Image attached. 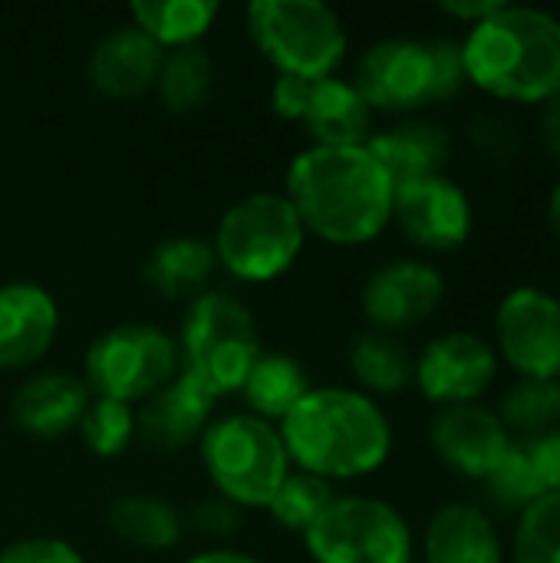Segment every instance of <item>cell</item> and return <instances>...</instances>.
I'll return each instance as SVG.
<instances>
[{
	"mask_svg": "<svg viewBox=\"0 0 560 563\" xmlns=\"http://www.w3.org/2000/svg\"><path fill=\"white\" fill-rule=\"evenodd\" d=\"M498 356L492 340L472 330H449L432 336L413 360V386L436 409L482 402L498 379Z\"/></svg>",
	"mask_w": 560,
	"mask_h": 563,
	"instance_id": "cell-12",
	"label": "cell"
},
{
	"mask_svg": "<svg viewBox=\"0 0 560 563\" xmlns=\"http://www.w3.org/2000/svg\"><path fill=\"white\" fill-rule=\"evenodd\" d=\"M393 221L403 238L419 251L449 254L472 238L475 211L465 188L449 175H432L419 181L396 185Z\"/></svg>",
	"mask_w": 560,
	"mask_h": 563,
	"instance_id": "cell-14",
	"label": "cell"
},
{
	"mask_svg": "<svg viewBox=\"0 0 560 563\" xmlns=\"http://www.w3.org/2000/svg\"><path fill=\"white\" fill-rule=\"evenodd\" d=\"M472 142L475 148H482L488 158H505L512 148H515V135H512V125L495 119V115H482L472 122Z\"/></svg>",
	"mask_w": 560,
	"mask_h": 563,
	"instance_id": "cell-38",
	"label": "cell"
},
{
	"mask_svg": "<svg viewBox=\"0 0 560 563\" xmlns=\"http://www.w3.org/2000/svg\"><path fill=\"white\" fill-rule=\"evenodd\" d=\"M79 435L99 459L122 455L135 439V406L116 402V399H89V409L79 422Z\"/></svg>",
	"mask_w": 560,
	"mask_h": 563,
	"instance_id": "cell-32",
	"label": "cell"
},
{
	"mask_svg": "<svg viewBox=\"0 0 560 563\" xmlns=\"http://www.w3.org/2000/svg\"><path fill=\"white\" fill-rule=\"evenodd\" d=\"M92 393L86 389L83 376L63 369H43L20 383L10 399V416L20 432L36 439H56L79 429Z\"/></svg>",
	"mask_w": 560,
	"mask_h": 563,
	"instance_id": "cell-19",
	"label": "cell"
},
{
	"mask_svg": "<svg viewBox=\"0 0 560 563\" xmlns=\"http://www.w3.org/2000/svg\"><path fill=\"white\" fill-rule=\"evenodd\" d=\"M248 33L277 76L300 79L337 76L350 46L340 13L320 0H254Z\"/></svg>",
	"mask_w": 560,
	"mask_h": 563,
	"instance_id": "cell-8",
	"label": "cell"
},
{
	"mask_svg": "<svg viewBox=\"0 0 560 563\" xmlns=\"http://www.w3.org/2000/svg\"><path fill=\"white\" fill-rule=\"evenodd\" d=\"M413 353L399 343V336L366 330L350 343L347 363L353 369L356 389L380 399V396H399L413 386Z\"/></svg>",
	"mask_w": 560,
	"mask_h": 563,
	"instance_id": "cell-26",
	"label": "cell"
},
{
	"mask_svg": "<svg viewBox=\"0 0 560 563\" xmlns=\"http://www.w3.org/2000/svg\"><path fill=\"white\" fill-rule=\"evenodd\" d=\"M175 343L182 373L215 396L238 393L264 353L251 307L231 290L211 287L188 300Z\"/></svg>",
	"mask_w": 560,
	"mask_h": 563,
	"instance_id": "cell-5",
	"label": "cell"
},
{
	"mask_svg": "<svg viewBox=\"0 0 560 563\" xmlns=\"http://www.w3.org/2000/svg\"><path fill=\"white\" fill-rule=\"evenodd\" d=\"M165 49L139 26L119 23L89 53V79L109 99H135L155 89Z\"/></svg>",
	"mask_w": 560,
	"mask_h": 563,
	"instance_id": "cell-18",
	"label": "cell"
},
{
	"mask_svg": "<svg viewBox=\"0 0 560 563\" xmlns=\"http://www.w3.org/2000/svg\"><path fill=\"white\" fill-rule=\"evenodd\" d=\"M492 346L518 379H560V297L535 284L508 290L495 307Z\"/></svg>",
	"mask_w": 560,
	"mask_h": 563,
	"instance_id": "cell-11",
	"label": "cell"
},
{
	"mask_svg": "<svg viewBox=\"0 0 560 563\" xmlns=\"http://www.w3.org/2000/svg\"><path fill=\"white\" fill-rule=\"evenodd\" d=\"M337 498L333 485L323 478H314L307 472L290 468V475L281 482V488L274 492V498L267 501V515L274 518L277 528L294 531V534H307L310 525L330 508V501Z\"/></svg>",
	"mask_w": 560,
	"mask_h": 563,
	"instance_id": "cell-30",
	"label": "cell"
},
{
	"mask_svg": "<svg viewBox=\"0 0 560 563\" xmlns=\"http://www.w3.org/2000/svg\"><path fill=\"white\" fill-rule=\"evenodd\" d=\"M238 393L244 396V412L277 426L310 393V376L287 353H261Z\"/></svg>",
	"mask_w": 560,
	"mask_h": 563,
	"instance_id": "cell-25",
	"label": "cell"
},
{
	"mask_svg": "<svg viewBox=\"0 0 560 563\" xmlns=\"http://www.w3.org/2000/svg\"><path fill=\"white\" fill-rule=\"evenodd\" d=\"M446 300V277L436 264L422 257H396L376 267L360 294L363 317L376 333H406L422 323L442 307Z\"/></svg>",
	"mask_w": 560,
	"mask_h": 563,
	"instance_id": "cell-13",
	"label": "cell"
},
{
	"mask_svg": "<svg viewBox=\"0 0 560 563\" xmlns=\"http://www.w3.org/2000/svg\"><path fill=\"white\" fill-rule=\"evenodd\" d=\"M548 221H551V231H554V238H558L560 244V181L554 185L551 198H548Z\"/></svg>",
	"mask_w": 560,
	"mask_h": 563,
	"instance_id": "cell-42",
	"label": "cell"
},
{
	"mask_svg": "<svg viewBox=\"0 0 560 563\" xmlns=\"http://www.w3.org/2000/svg\"><path fill=\"white\" fill-rule=\"evenodd\" d=\"M307 244V228L284 191H254L234 201L215 228V261L241 284L284 277Z\"/></svg>",
	"mask_w": 560,
	"mask_h": 563,
	"instance_id": "cell-6",
	"label": "cell"
},
{
	"mask_svg": "<svg viewBox=\"0 0 560 563\" xmlns=\"http://www.w3.org/2000/svg\"><path fill=\"white\" fill-rule=\"evenodd\" d=\"M353 86L373 112L406 119L432 102L452 99L465 86L462 49L449 36H386L363 49L353 69Z\"/></svg>",
	"mask_w": 560,
	"mask_h": 563,
	"instance_id": "cell-4",
	"label": "cell"
},
{
	"mask_svg": "<svg viewBox=\"0 0 560 563\" xmlns=\"http://www.w3.org/2000/svg\"><path fill=\"white\" fill-rule=\"evenodd\" d=\"M502 3H505V0H446V3H439V10H442L446 16H452L455 23L475 26V23H482L485 16H492Z\"/></svg>",
	"mask_w": 560,
	"mask_h": 563,
	"instance_id": "cell-39",
	"label": "cell"
},
{
	"mask_svg": "<svg viewBox=\"0 0 560 563\" xmlns=\"http://www.w3.org/2000/svg\"><path fill=\"white\" fill-rule=\"evenodd\" d=\"M462 49L465 82L498 102L541 106L560 89V20L528 3H502L469 26Z\"/></svg>",
	"mask_w": 560,
	"mask_h": 563,
	"instance_id": "cell-3",
	"label": "cell"
},
{
	"mask_svg": "<svg viewBox=\"0 0 560 563\" xmlns=\"http://www.w3.org/2000/svg\"><path fill=\"white\" fill-rule=\"evenodd\" d=\"M244 511L231 501H224L221 495H208L201 498L191 511H188V525L195 534L208 538V541H228L238 534Z\"/></svg>",
	"mask_w": 560,
	"mask_h": 563,
	"instance_id": "cell-35",
	"label": "cell"
},
{
	"mask_svg": "<svg viewBox=\"0 0 560 563\" xmlns=\"http://www.w3.org/2000/svg\"><path fill=\"white\" fill-rule=\"evenodd\" d=\"M132 26H139L162 49L195 46L215 23L218 3L211 0H132Z\"/></svg>",
	"mask_w": 560,
	"mask_h": 563,
	"instance_id": "cell-27",
	"label": "cell"
},
{
	"mask_svg": "<svg viewBox=\"0 0 560 563\" xmlns=\"http://www.w3.org/2000/svg\"><path fill=\"white\" fill-rule=\"evenodd\" d=\"M495 412L515 442L558 429L560 379H515Z\"/></svg>",
	"mask_w": 560,
	"mask_h": 563,
	"instance_id": "cell-29",
	"label": "cell"
},
{
	"mask_svg": "<svg viewBox=\"0 0 560 563\" xmlns=\"http://www.w3.org/2000/svg\"><path fill=\"white\" fill-rule=\"evenodd\" d=\"M538 109H541L538 112V135H541L545 148L551 152V158L560 165V89Z\"/></svg>",
	"mask_w": 560,
	"mask_h": 563,
	"instance_id": "cell-40",
	"label": "cell"
},
{
	"mask_svg": "<svg viewBox=\"0 0 560 563\" xmlns=\"http://www.w3.org/2000/svg\"><path fill=\"white\" fill-rule=\"evenodd\" d=\"M182 373L178 343L155 323H119L99 333L83 360V383L99 399L142 406Z\"/></svg>",
	"mask_w": 560,
	"mask_h": 563,
	"instance_id": "cell-9",
	"label": "cell"
},
{
	"mask_svg": "<svg viewBox=\"0 0 560 563\" xmlns=\"http://www.w3.org/2000/svg\"><path fill=\"white\" fill-rule=\"evenodd\" d=\"M218 396L208 393L191 376L178 373L168 386H162L155 396H149L135 412V435L165 455H175L198 442L215 416Z\"/></svg>",
	"mask_w": 560,
	"mask_h": 563,
	"instance_id": "cell-17",
	"label": "cell"
},
{
	"mask_svg": "<svg viewBox=\"0 0 560 563\" xmlns=\"http://www.w3.org/2000/svg\"><path fill=\"white\" fill-rule=\"evenodd\" d=\"M525 462H528V472L545 495H558L560 492V426L545 432V435H535V439H521L518 442Z\"/></svg>",
	"mask_w": 560,
	"mask_h": 563,
	"instance_id": "cell-34",
	"label": "cell"
},
{
	"mask_svg": "<svg viewBox=\"0 0 560 563\" xmlns=\"http://www.w3.org/2000/svg\"><path fill=\"white\" fill-rule=\"evenodd\" d=\"M109 531L139 551H172L185 534V518L158 495H119L106 508Z\"/></svg>",
	"mask_w": 560,
	"mask_h": 563,
	"instance_id": "cell-24",
	"label": "cell"
},
{
	"mask_svg": "<svg viewBox=\"0 0 560 563\" xmlns=\"http://www.w3.org/2000/svg\"><path fill=\"white\" fill-rule=\"evenodd\" d=\"M59 333L56 297L33 280L0 284V369L40 363Z\"/></svg>",
	"mask_w": 560,
	"mask_h": 563,
	"instance_id": "cell-16",
	"label": "cell"
},
{
	"mask_svg": "<svg viewBox=\"0 0 560 563\" xmlns=\"http://www.w3.org/2000/svg\"><path fill=\"white\" fill-rule=\"evenodd\" d=\"M512 563H560V492L515 515Z\"/></svg>",
	"mask_w": 560,
	"mask_h": 563,
	"instance_id": "cell-31",
	"label": "cell"
},
{
	"mask_svg": "<svg viewBox=\"0 0 560 563\" xmlns=\"http://www.w3.org/2000/svg\"><path fill=\"white\" fill-rule=\"evenodd\" d=\"M366 148L386 168L393 185H406V181L446 175V165L452 158V132L442 122L406 115L389 129L373 132Z\"/></svg>",
	"mask_w": 560,
	"mask_h": 563,
	"instance_id": "cell-20",
	"label": "cell"
},
{
	"mask_svg": "<svg viewBox=\"0 0 560 563\" xmlns=\"http://www.w3.org/2000/svg\"><path fill=\"white\" fill-rule=\"evenodd\" d=\"M277 429L290 465L330 485L380 472L396 442L380 399L356 386H310Z\"/></svg>",
	"mask_w": 560,
	"mask_h": 563,
	"instance_id": "cell-2",
	"label": "cell"
},
{
	"mask_svg": "<svg viewBox=\"0 0 560 563\" xmlns=\"http://www.w3.org/2000/svg\"><path fill=\"white\" fill-rule=\"evenodd\" d=\"M215 271H218V261H215L211 241L195 238V234H178V238L155 244L142 264V277L155 294L168 300H185V303L208 290Z\"/></svg>",
	"mask_w": 560,
	"mask_h": 563,
	"instance_id": "cell-23",
	"label": "cell"
},
{
	"mask_svg": "<svg viewBox=\"0 0 560 563\" xmlns=\"http://www.w3.org/2000/svg\"><path fill=\"white\" fill-rule=\"evenodd\" d=\"M155 92L168 112H195L201 109L211 92H215V59L211 53L195 43V46H178L165 49Z\"/></svg>",
	"mask_w": 560,
	"mask_h": 563,
	"instance_id": "cell-28",
	"label": "cell"
},
{
	"mask_svg": "<svg viewBox=\"0 0 560 563\" xmlns=\"http://www.w3.org/2000/svg\"><path fill=\"white\" fill-rule=\"evenodd\" d=\"M201 465L215 495L248 508H267L281 482L290 475V459L281 429L251 412H231L211 419L198 439Z\"/></svg>",
	"mask_w": 560,
	"mask_h": 563,
	"instance_id": "cell-7",
	"label": "cell"
},
{
	"mask_svg": "<svg viewBox=\"0 0 560 563\" xmlns=\"http://www.w3.org/2000/svg\"><path fill=\"white\" fill-rule=\"evenodd\" d=\"M284 195L307 234L363 247L393 224L396 185L366 145H307L287 168Z\"/></svg>",
	"mask_w": 560,
	"mask_h": 563,
	"instance_id": "cell-1",
	"label": "cell"
},
{
	"mask_svg": "<svg viewBox=\"0 0 560 563\" xmlns=\"http://www.w3.org/2000/svg\"><path fill=\"white\" fill-rule=\"evenodd\" d=\"M479 485L485 488V498H488L492 508L512 511V515H521L531 501L541 498V492H538V485H535V478H531V472H528V462H525L518 442H512L508 455H505V459L495 465V472H492L488 478H482Z\"/></svg>",
	"mask_w": 560,
	"mask_h": 563,
	"instance_id": "cell-33",
	"label": "cell"
},
{
	"mask_svg": "<svg viewBox=\"0 0 560 563\" xmlns=\"http://www.w3.org/2000/svg\"><path fill=\"white\" fill-rule=\"evenodd\" d=\"M373 109L353 86V79L327 76L317 79L307 99L304 125L310 132V145H366L373 135Z\"/></svg>",
	"mask_w": 560,
	"mask_h": 563,
	"instance_id": "cell-22",
	"label": "cell"
},
{
	"mask_svg": "<svg viewBox=\"0 0 560 563\" xmlns=\"http://www.w3.org/2000/svg\"><path fill=\"white\" fill-rule=\"evenodd\" d=\"M185 563H261L254 554H244V551H234V548H211V551H201L195 558H188Z\"/></svg>",
	"mask_w": 560,
	"mask_h": 563,
	"instance_id": "cell-41",
	"label": "cell"
},
{
	"mask_svg": "<svg viewBox=\"0 0 560 563\" xmlns=\"http://www.w3.org/2000/svg\"><path fill=\"white\" fill-rule=\"evenodd\" d=\"M512 435L502 426L498 412L485 402L436 409L429 422V445L436 459L462 478L482 482L508 455Z\"/></svg>",
	"mask_w": 560,
	"mask_h": 563,
	"instance_id": "cell-15",
	"label": "cell"
},
{
	"mask_svg": "<svg viewBox=\"0 0 560 563\" xmlns=\"http://www.w3.org/2000/svg\"><path fill=\"white\" fill-rule=\"evenodd\" d=\"M422 563H505L495 518L475 501L442 505L426 525Z\"/></svg>",
	"mask_w": 560,
	"mask_h": 563,
	"instance_id": "cell-21",
	"label": "cell"
},
{
	"mask_svg": "<svg viewBox=\"0 0 560 563\" xmlns=\"http://www.w3.org/2000/svg\"><path fill=\"white\" fill-rule=\"evenodd\" d=\"M0 563H86L83 554L59 538H23L0 551Z\"/></svg>",
	"mask_w": 560,
	"mask_h": 563,
	"instance_id": "cell-36",
	"label": "cell"
},
{
	"mask_svg": "<svg viewBox=\"0 0 560 563\" xmlns=\"http://www.w3.org/2000/svg\"><path fill=\"white\" fill-rule=\"evenodd\" d=\"M314 82H317V79L277 76V79H274V86H271V109H274L281 119L300 122V119H304V112H307V99H310Z\"/></svg>",
	"mask_w": 560,
	"mask_h": 563,
	"instance_id": "cell-37",
	"label": "cell"
},
{
	"mask_svg": "<svg viewBox=\"0 0 560 563\" xmlns=\"http://www.w3.org/2000/svg\"><path fill=\"white\" fill-rule=\"evenodd\" d=\"M314 563H416L413 528L383 498L337 495L304 534Z\"/></svg>",
	"mask_w": 560,
	"mask_h": 563,
	"instance_id": "cell-10",
	"label": "cell"
}]
</instances>
